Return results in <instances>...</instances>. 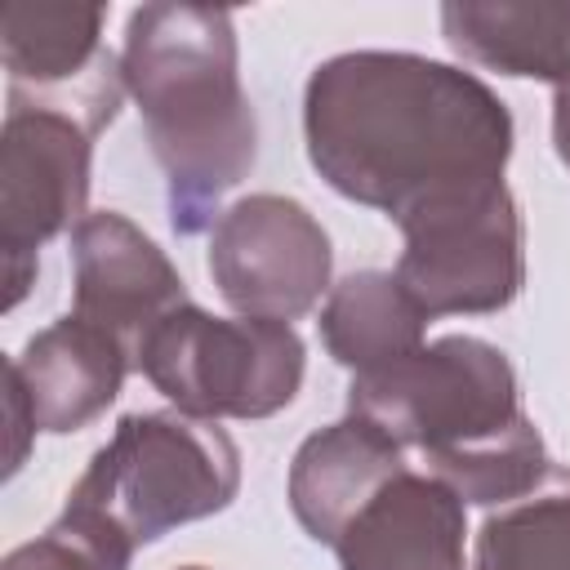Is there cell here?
Segmentation results:
<instances>
[{
  "mask_svg": "<svg viewBox=\"0 0 570 570\" xmlns=\"http://www.w3.org/2000/svg\"><path fill=\"white\" fill-rule=\"evenodd\" d=\"M303 138L338 196L396 223L432 196L503 183L517 129L508 102L454 62L352 49L307 76Z\"/></svg>",
  "mask_w": 570,
  "mask_h": 570,
  "instance_id": "6da1fadb",
  "label": "cell"
},
{
  "mask_svg": "<svg viewBox=\"0 0 570 570\" xmlns=\"http://www.w3.org/2000/svg\"><path fill=\"white\" fill-rule=\"evenodd\" d=\"M120 76L165 169L169 227L196 236L258 160V120L240 89L236 18L218 4L156 0L129 13Z\"/></svg>",
  "mask_w": 570,
  "mask_h": 570,
  "instance_id": "7a4b0ae2",
  "label": "cell"
},
{
  "mask_svg": "<svg viewBox=\"0 0 570 570\" xmlns=\"http://www.w3.org/2000/svg\"><path fill=\"white\" fill-rule=\"evenodd\" d=\"M347 414L414 450L463 503L503 508L552 468L534 419L521 410L512 361L476 334L432 338L414 356L352 379Z\"/></svg>",
  "mask_w": 570,
  "mask_h": 570,
  "instance_id": "3957f363",
  "label": "cell"
},
{
  "mask_svg": "<svg viewBox=\"0 0 570 570\" xmlns=\"http://www.w3.org/2000/svg\"><path fill=\"white\" fill-rule=\"evenodd\" d=\"M240 490V450L214 423L183 410L125 414L71 485L67 503L102 512L134 548L223 512Z\"/></svg>",
  "mask_w": 570,
  "mask_h": 570,
  "instance_id": "277c9868",
  "label": "cell"
},
{
  "mask_svg": "<svg viewBox=\"0 0 570 570\" xmlns=\"http://www.w3.org/2000/svg\"><path fill=\"white\" fill-rule=\"evenodd\" d=\"M134 370L196 419H267L285 410L307 374V347L294 325L254 316H214L183 303L134 347Z\"/></svg>",
  "mask_w": 570,
  "mask_h": 570,
  "instance_id": "5b68a950",
  "label": "cell"
},
{
  "mask_svg": "<svg viewBox=\"0 0 570 570\" xmlns=\"http://www.w3.org/2000/svg\"><path fill=\"white\" fill-rule=\"evenodd\" d=\"M405 249L396 281L423 316H485L525 285V227L508 183L463 187L396 218Z\"/></svg>",
  "mask_w": 570,
  "mask_h": 570,
  "instance_id": "8992f818",
  "label": "cell"
},
{
  "mask_svg": "<svg viewBox=\"0 0 570 570\" xmlns=\"http://www.w3.org/2000/svg\"><path fill=\"white\" fill-rule=\"evenodd\" d=\"M94 138L98 134L80 116L9 94L0 129L4 312H13L27 298L40 272V245L85 218Z\"/></svg>",
  "mask_w": 570,
  "mask_h": 570,
  "instance_id": "52a82bcc",
  "label": "cell"
},
{
  "mask_svg": "<svg viewBox=\"0 0 570 570\" xmlns=\"http://www.w3.org/2000/svg\"><path fill=\"white\" fill-rule=\"evenodd\" d=\"M205 263L236 316L289 325L330 294L334 249L303 200L254 191L218 214Z\"/></svg>",
  "mask_w": 570,
  "mask_h": 570,
  "instance_id": "ba28073f",
  "label": "cell"
},
{
  "mask_svg": "<svg viewBox=\"0 0 570 570\" xmlns=\"http://www.w3.org/2000/svg\"><path fill=\"white\" fill-rule=\"evenodd\" d=\"M71 312L111 330L129 352L151 325L191 303L169 254L116 209H94L71 227Z\"/></svg>",
  "mask_w": 570,
  "mask_h": 570,
  "instance_id": "9c48e42d",
  "label": "cell"
},
{
  "mask_svg": "<svg viewBox=\"0 0 570 570\" xmlns=\"http://www.w3.org/2000/svg\"><path fill=\"white\" fill-rule=\"evenodd\" d=\"M468 503L432 472H396L338 534V570H472Z\"/></svg>",
  "mask_w": 570,
  "mask_h": 570,
  "instance_id": "30bf717a",
  "label": "cell"
},
{
  "mask_svg": "<svg viewBox=\"0 0 570 570\" xmlns=\"http://www.w3.org/2000/svg\"><path fill=\"white\" fill-rule=\"evenodd\" d=\"M134 370L129 343L111 330L67 312L40 334L27 338L18 356H9L4 374L22 387L36 432H80L120 396L125 374Z\"/></svg>",
  "mask_w": 570,
  "mask_h": 570,
  "instance_id": "8fae6325",
  "label": "cell"
},
{
  "mask_svg": "<svg viewBox=\"0 0 570 570\" xmlns=\"http://www.w3.org/2000/svg\"><path fill=\"white\" fill-rule=\"evenodd\" d=\"M405 472V450L379 432L361 414H343L338 423L312 432L289 463V512L307 530V539L334 548L352 517L396 476Z\"/></svg>",
  "mask_w": 570,
  "mask_h": 570,
  "instance_id": "7c38bea8",
  "label": "cell"
},
{
  "mask_svg": "<svg viewBox=\"0 0 570 570\" xmlns=\"http://www.w3.org/2000/svg\"><path fill=\"white\" fill-rule=\"evenodd\" d=\"M102 4H9L0 13L9 94L58 98L102 76L116 62L102 49Z\"/></svg>",
  "mask_w": 570,
  "mask_h": 570,
  "instance_id": "4fadbf2b",
  "label": "cell"
},
{
  "mask_svg": "<svg viewBox=\"0 0 570 570\" xmlns=\"http://www.w3.org/2000/svg\"><path fill=\"white\" fill-rule=\"evenodd\" d=\"M450 49L485 71L557 85L570 71V4L450 0L441 4Z\"/></svg>",
  "mask_w": 570,
  "mask_h": 570,
  "instance_id": "5bb4252c",
  "label": "cell"
},
{
  "mask_svg": "<svg viewBox=\"0 0 570 570\" xmlns=\"http://www.w3.org/2000/svg\"><path fill=\"white\" fill-rule=\"evenodd\" d=\"M321 343L325 352L361 374H379L423 347V307L405 294L396 272H352L338 285H330L321 307Z\"/></svg>",
  "mask_w": 570,
  "mask_h": 570,
  "instance_id": "9a60e30c",
  "label": "cell"
},
{
  "mask_svg": "<svg viewBox=\"0 0 570 570\" xmlns=\"http://www.w3.org/2000/svg\"><path fill=\"white\" fill-rule=\"evenodd\" d=\"M472 570H570V468L494 508L472 543Z\"/></svg>",
  "mask_w": 570,
  "mask_h": 570,
  "instance_id": "2e32d148",
  "label": "cell"
},
{
  "mask_svg": "<svg viewBox=\"0 0 570 570\" xmlns=\"http://www.w3.org/2000/svg\"><path fill=\"white\" fill-rule=\"evenodd\" d=\"M129 561L134 539L120 525H111L94 508L67 503L62 517L45 534L18 543L0 561V570H129Z\"/></svg>",
  "mask_w": 570,
  "mask_h": 570,
  "instance_id": "e0dca14e",
  "label": "cell"
},
{
  "mask_svg": "<svg viewBox=\"0 0 570 570\" xmlns=\"http://www.w3.org/2000/svg\"><path fill=\"white\" fill-rule=\"evenodd\" d=\"M552 147L570 169V71L552 85Z\"/></svg>",
  "mask_w": 570,
  "mask_h": 570,
  "instance_id": "ac0fdd59",
  "label": "cell"
},
{
  "mask_svg": "<svg viewBox=\"0 0 570 570\" xmlns=\"http://www.w3.org/2000/svg\"><path fill=\"white\" fill-rule=\"evenodd\" d=\"M178 570H209V566H178Z\"/></svg>",
  "mask_w": 570,
  "mask_h": 570,
  "instance_id": "d6986e66",
  "label": "cell"
}]
</instances>
